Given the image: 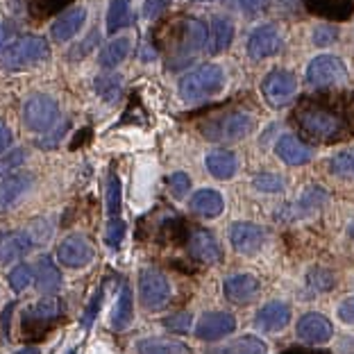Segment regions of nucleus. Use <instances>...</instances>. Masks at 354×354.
Listing matches in <instances>:
<instances>
[{"mask_svg":"<svg viewBox=\"0 0 354 354\" xmlns=\"http://www.w3.org/2000/svg\"><path fill=\"white\" fill-rule=\"evenodd\" d=\"M12 143V130L5 120H0V152H5Z\"/></svg>","mask_w":354,"mask_h":354,"instance_id":"nucleus-52","label":"nucleus"},{"mask_svg":"<svg viewBox=\"0 0 354 354\" xmlns=\"http://www.w3.org/2000/svg\"><path fill=\"white\" fill-rule=\"evenodd\" d=\"M102 297H104V291H102V288H98V291L93 293L91 300H88L86 309H84V313H82V320H80L84 329H91V325L95 323V318H98L100 307H102Z\"/></svg>","mask_w":354,"mask_h":354,"instance_id":"nucleus-41","label":"nucleus"},{"mask_svg":"<svg viewBox=\"0 0 354 354\" xmlns=\"http://www.w3.org/2000/svg\"><path fill=\"white\" fill-rule=\"evenodd\" d=\"M325 191L320 187H311L302 193L300 200H295L293 205H286L281 207V212L277 214L279 221H297V218H304L307 214L316 212V209H320V205L325 203Z\"/></svg>","mask_w":354,"mask_h":354,"instance_id":"nucleus-20","label":"nucleus"},{"mask_svg":"<svg viewBox=\"0 0 354 354\" xmlns=\"http://www.w3.org/2000/svg\"><path fill=\"white\" fill-rule=\"evenodd\" d=\"M130 48H132V41L127 37H118L114 41H109L100 53V66L114 68L118 64H123L127 59V55H130Z\"/></svg>","mask_w":354,"mask_h":354,"instance_id":"nucleus-31","label":"nucleus"},{"mask_svg":"<svg viewBox=\"0 0 354 354\" xmlns=\"http://www.w3.org/2000/svg\"><path fill=\"white\" fill-rule=\"evenodd\" d=\"M59 313H62V304L57 300H53V297L32 304L23 313V336L26 339H44L55 325V320L59 318Z\"/></svg>","mask_w":354,"mask_h":354,"instance_id":"nucleus-7","label":"nucleus"},{"mask_svg":"<svg viewBox=\"0 0 354 354\" xmlns=\"http://www.w3.org/2000/svg\"><path fill=\"white\" fill-rule=\"evenodd\" d=\"M23 162H26V150H14V152H10V157H5L3 162H0V175L3 173H10V171H14L16 166H21Z\"/></svg>","mask_w":354,"mask_h":354,"instance_id":"nucleus-47","label":"nucleus"},{"mask_svg":"<svg viewBox=\"0 0 354 354\" xmlns=\"http://www.w3.org/2000/svg\"><path fill=\"white\" fill-rule=\"evenodd\" d=\"M311 12L329 16V19H348L352 12V0H304Z\"/></svg>","mask_w":354,"mask_h":354,"instance_id":"nucleus-33","label":"nucleus"},{"mask_svg":"<svg viewBox=\"0 0 354 354\" xmlns=\"http://www.w3.org/2000/svg\"><path fill=\"white\" fill-rule=\"evenodd\" d=\"M266 3H268V0H239L241 10H243L245 14H257V12H261Z\"/></svg>","mask_w":354,"mask_h":354,"instance_id":"nucleus-51","label":"nucleus"},{"mask_svg":"<svg viewBox=\"0 0 354 354\" xmlns=\"http://www.w3.org/2000/svg\"><path fill=\"white\" fill-rule=\"evenodd\" d=\"M252 187L261 193H279L284 189V177H279L275 173H259L252 180Z\"/></svg>","mask_w":354,"mask_h":354,"instance_id":"nucleus-37","label":"nucleus"},{"mask_svg":"<svg viewBox=\"0 0 354 354\" xmlns=\"http://www.w3.org/2000/svg\"><path fill=\"white\" fill-rule=\"evenodd\" d=\"M35 281H37V288L44 295L57 293L62 288V272H59L57 266L53 263L50 257H41V259H39L37 272H35Z\"/></svg>","mask_w":354,"mask_h":354,"instance_id":"nucleus-27","label":"nucleus"},{"mask_svg":"<svg viewBox=\"0 0 354 354\" xmlns=\"http://www.w3.org/2000/svg\"><path fill=\"white\" fill-rule=\"evenodd\" d=\"M205 3H209V0H205Z\"/></svg>","mask_w":354,"mask_h":354,"instance_id":"nucleus-59","label":"nucleus"},{"mask_svg":"<svg viewBox=\"0 0 354 354\" xmlns=\"http://www.w3.org/2000/svg\"><path fill=\"white\" fill-rule=\"evenodd\" d=\"M339 318L343 320L345 325H354V297H350V300H343L339 304Z\"/></svg>","mask_w":354,"mask_h":354,"instance_id":"nucleus-49","label":"nucleus"},{"mask_svg":"<svg viewBox=\"0 0 354 354\" xmlns=\"http://www.w3.org/2000/svg\"><path fill=\"white\" fill-rule=\"evenodd\" d=\"M120 196H123V193H120V180H118V175L111 173L107 177V209L114 218L120 212Z\"/></svg>","mask_w":354,"mask_h":354,"instance_id":"nucleus-40","label":"nucleus"},{"mask_svg":"<svg viewBox=\"0 0 354 354\" xmlns=\"http://www.w3.org/2000/svg\"><path fill=\"white\" fill-rule=\"evenodd\" d=\"M73 0H26V7L32 16H37V19H46V16H50L55 12L64 10V7H68Z\"/></svg>","mask_w":354,"mask_h":354,"instance_id":"nucleus-36","label":"nucleus"},{"mask_svg":"<svg viewBox=\"0 0 354 354\" xmlns=\"http://www.w3.org/2000/svg\"><path fill=\"white\" fill-rule=\"evenodd\" d=\"M236 329V318L227 311H207L196 327L200 341H218L230 336Z\"/></svg>","mask_w":354,"mask_h":354,"instance_id":"nucleus-15","label":"nucleus"},{"mask_svg":"<svg viewBox=\"0 0 354 354\" xmlns=\"http://www.w3.org/2000/svg\"><path fill=\"white\" fill-rule=\"evenodd\" d=\"M132 318H134V295H132L130 284H123L118 300H116L114 313H111V327L125 329L127 325L132 323Z\"/></svg>","mask_w":354,"mask_h":354,"instance_id":"nucleus-28","label":"nucleus"},{"mask_svg":"<svg viewBox=\"0 0 354 354\" xmlns=\"http://www.w3.org/2000/svg\"><path fill=\"white\" fill-rule=\"evenodd\" d=\"M16 354H39V348H35V345H30V348H23V350H19Z\"/></svg>","mask_w":354,"mask_h":354,"instance_id":"nucleus-55","label":"nucleus"},{"mask_svg":"<svg viewBox=\"0 0 354 354\" xmlns=\"http://www.w3.org/2000/svg\"><path fill=\"white\" fill-rule=\"evenodd\" d=\"M234 39V23L227 16H214L212 26H209V37H207V48L209 55H221L232 46Z\"/></svg>","mask_w":354,"mask_h":354,"instance_id":"nucleus-23","label":"nucleus"},{"mask_svg":"<svg viewBox=\"0 0 354 354\" xmlns=\"http://www.w3.org/2000/svg\"><path fill=\"white\" fill-rule=\"evenodd\" d=\"M173 0H146V5H143V16L146 19H157V16H162L166 10H168V5H171Z\"/></svg>","mask_w":354,"mask_h":354,"instance_id":"nucleus-46","label":"nucleus"},{"mask_svg":"<svg viewBox=\"0 0 354 354\" xmlns=\"http://www.w3.org/2000/svg\"><path fill=\"white\" fill-rule=\"evenodd\" d=\"M270 3L275 5L279 12H293L300 0H270Z\"/></svg>","mask_w":354,"mask_h":354,"instance_id":"nucleus-53","label":"nucleus"},{"mask_svg":"<svg viewBox=\"0 0 354 354\" xmlns=\"http://www.w3.org/2000/svg\"><path fill=\"white\" fill-rule=\"evenodd\" d=\"M191 325H193V316H191V313H175V316L164 318V327L171 329V332H175V334L191 332Z\"/></svg>","mask_w":354,"mask_h":354,"instance_id":"nucleus-43","label":"nucleus"},{"mask_svg":"<svg viewBox=\"0 0 354 354\" xmlns=\"http://www.w3.org/2000/svg\"><path fill=\"white\" fill-rule=\"evenodd\" d=\"M168 184H171V193L175 198H184L187 191L191 189V177L187 173H173Z\"/></svg>","mask_w":354,"mask_h":354,"instance_id":"nucleus-45","label":"nucleus"},{"mask_svg":"<svg viewBox=\"0 0 354 354\" xmlns=\"http://www.w3.org/2000/svg\"><path fill=\"white\" fill-rule=\"evenodd\" d=\"M295 334L300 336V341L309 343V345H323L334 336V327L332 323L318 311H309L297 320L295 325Z\"/></svg>","mask_w":354,"mask_h":354,"instance_id":"nucleus-14","label":"nucleus"},{"mask_svg":"<svg viewBox=\"0 0 354 354\" xmlns=\"http://www.w3.org/2000/svg\"><path fill=\"white\" fill-rule=\"evenodd\" d=\"M12 309H14V304H10V307H7V309H5V313H3V334H5V336H7V334H10V329H7V327H10Z\"/></svg>","mask_w":354,"mask_h":354,"instance_id":"nucleus-54","label":"nucleus"},{"mask_svg":"<svg viewBox=\"0 0 354 354\" xmlns=\"http://www.w3.org/2000/svg\"><path fill=\"white\" fill-rule=\"evenodd\" d=\"M139 300L148 311L164 309L171 300V284L159 268H143L139 272Z\"/></svg>","mask_w":354,"mask_h":354,"instance_id":"nucleus-8","label":"nucleus"},{"mask_svg":"<svg viewBox=\"0 0 354 354\" xmlns=\"http://www.w3.org/2000/svg\"><path fill=\"white\" fill-rule=\"evenodd\" d=\"M205 166L216 180H230L239 171V159L232 150H214L207 155Z\"/></svg>","mask_w":354,"mask_h":354,"instance_id":"nucleus-25","label":"nucleus"},{"mask_svg":"<svg viewBox=\"0 0 354 354\" xmlns=\"http://www.w3.org/2000/svg\"><path fill=\"white\" fill-rule=\"evenodd\" d=\"M295 123L304 134H309L313 139H320V141L345 139L352 130L350 120L345 118L341 111L325 107V104H309V107H302L295 114Z\"/></svg>","mask_w":354,"mask_h":354,"instance_id":"nucleus-1","label":"nucleus"},{"mask_svg":"<svg viewBox=\"0 0 354 354\" xmlns=\"http://www.w3.org/2000/svg\"><path fill=\"white\" fill-rule=\"evenodd\" d=\"M348 80V68L336 55H318L307 66V82L316 88L343 84Z\"/></svg>","mask_w":354,"mask_h":354,"instance_id":"nucleus-9","label":"nucleus"},{"mask_svg":"<svg viewBox=\"0 0 354 354\" xmlns=\"http://www.w3.org/2000/svg\"><path fill=\"white\" fill-rule=\"evenodd\" d=\"M225 86V71L218 64H203L180 80V98L187 102H203L214 98Z\"/></svg>","mask_w":354,"mask_h":354,"instance_id":"nucleus-2","label":"nucleus"},{"mask_svg":"<svg viewBox=\"0 0 354 354\" xmlns=\"http://www.w3.org/2000/svg\"><path fill=\"white\" fill-rule=\"evenodd\" d=\"M71 354H75V352H71Z\"/></svg>","mask_w":354,"mask_h":354,"instance_id":"nucleus-60","label":"nucleus"},{"mask_svg":"<svg viewBox=\"0 0 354 354\" xmlns=\"http://www.w3.org/2000/svg\"><path fill=\"white\" fill-rule=\"evenodd\" d=\"M191 209L203 218H218L225 209V203L216 189H200L191 196Z\"/></svg>","mask_w":354,"mask_h":354,"instance_id":"nucleus-24","label":"nucleus"},{"mask_svg":"<svg viewBox=\"0 0 354 354\" xmlns=\"http://www.w3.org/2000/svg\"><path fill=\"white\" fill-rule=\"evenodd\" d=\"M66 127H68V123L64 120V123L57 127V130L50 134V139H41V141H39V148H55V146H57V141L62 139V134L66 132Z\"/></svg>","mask_w":354,"mask_h":354,"instance_id":"nucleus-50","label":"nucleus"},{"mask_svg":"<svg viewBox=\"0 0 354 354\" xmlns=\"http://www.w3.org/2000/svg\"><path fill=\"white\" fill-rule=\"evenodd\" d=\"M84 21H86L84 7H73V10H66L64 14H59V19L55 21L53 28H50L53 41L64 44V41H68V39H73L77 32L82 30Z\"/></svg>","mask_w":354,"mask_h":354,"instance_id":"nucleus-22","label":"nucleus"},{"mask_svg":"<svg viewBox=\"0 0 354 354\" xmlns=\"http://www.w3.org/2000/svg\"><path fill=\"white\" fill-rule=\"evenodd\" d=\"M348 234H350V239H354V221L348 225Z\"/></svg>","mask_w":354,"mask_h":354,"instance_id":"nucleus-57","label":"nucleus"},{"mask_svg":"<svg viewBox=\"0 0 354 354\" xmlns=\"http://www.w3.org/2000/svg\"><path fill=\"white\" fill-rule=\"evenodd\" d=\"M32 268L28 263H21V266H16V268L10 272V286H12V291L16 293H21V291H26V288L30 286V281H32Z\"/></svg>","mask_w":354,"mask_h":354,"instance_id":"nucleus-38","label":"nucleus"},{"mask_svg":"<svg viewBox=\"0 0 354 354\" xmlns=\"http://www.w3.org/2000/svg\"><path fill=\"white\" fill-rule=\"evenodd\" d=\"M35 243L26 230L21 232H7V234H0V263H12L23 259Z\"/></svg>","mask_w":354,"mask_h":354,"instance_id":"nucleus-21","label":"nucleus"},{"mask_svg":"<svg viewBox=\"0 0 354 354\" xmlns=\"http://www.w3.org/2000/svg\"><path fill=\"white\" fill-rule=\"evenodd\" d=\"M212 354H268V345L259 336L245 334L236 341H230L227 345H223V348Z\"/></svg>","mask_w":354,"mask_h":354,"instance_id":"nucleus-29","label":"nucleus"},{"mask_svg":"<svg viewBox=\"0 0 354 354\" xmlns=\"http://www.w3.org/2000/svg\"><path fill=\"white\" fill-rule=\"evenodd\" d=\"M32 177L30 175H10L0 182V212H7L10 207L16 205V200L26 196L30 189Z\"/></svg>","mask_w":354,"mask_h":354,"instance_id":"nucleus-26","label":"nucleus"},{"mask_svg":"<svg viewBox=\"0 0 354 354\" xmlns=\"http://www.w3.org/2000/svg\"><path fill=\"white\" fill-rule=\"evenodd\" d=\"M132 23V0H111L107 12V32L116 35Z\"/></svg>","mask_w":354,"mask_h":354,"instance_id":"nucleus-32","label":"nucleus"},{"mask_svg":"<svg viewBox=\"0 0 354 354\" xmlns=\"http://www.w3.org/2000/svg\"><path fill=\"white\" fill-rule=\"evenodd\" d=\"M329 173L343 180H354V148L343 150L329 159Z\"/></svg>","mask_w":354,"mask_h":354,"instance_id":"nucleus-35","label":"nucleus"},{"mask_svg":"<svg viewBox=\"0 0 354 354\" xmlns=\"http://www.w3.org/2000/svg\"><path fill=\"white\" fill-rule=\"evenodd\" d=\"M261 93L270 107H286L297 93V80L291 71H270L261 82Z\"/></svg>","mask_w":354,"mask_h":354,"instance_id":"nucleus-10","label":"nucleus"},{"mask_svg":"<svg viewBox=\"0 0 354 354\" xmlns=\"http://www.w3.org/2000/svg\"><path fill=\"white\" fill-rule=\"evenodd\" d=\"M254 130V118L245 111H230V114L218 116L203 125V134L209 141H239Z\"/></svg>","mask_w":354,"mask_h":354,"instance_id":"nucleus-4","label":"nucleus"},{"mask_svg":"<svg viewBox=\"0 0 354 354\" xmlns=\"http://www.w3.org/2000/svg\"><path fill=\"white\" fill-rule=\"evenodd\" d=\"M223 293L230 302L248 304V302L254 300L257 293H259V279H257L254 275H250V272H236V275L225 279Z\"/></svg>","mask_w":354,"mask_h":354,"instance_id":"nucleus-17","label":"nucleus"},{"mask_svg":"<svg viewBox=\"0 0 354 354\" xmlns=\"http://www.w3.org/2000/svg\"><path fill=\"white\" fill-rule=\"evenodd\" d=\"M189 252L196 261L200 263H207V266H214L223 259V252H221V245L216 241L214 234H209L207 230H196L189 239Z\"/></svg>","mask_w":354,"mask_h":354,"instance_id":"nucleus-18","label":"nucleus"},{"mask_svg":"<svg viewBox=\"0 0 354 354\" xmlns=\"http://www.w3.org/2000/svg\"><path fill=\"white\" fill-rule=\"evenodd\" d=\"M352 288H354V277H352Z\"/></svg>","mask_w":354,"mask_h":354,"instance_id":"nucleus-58","label":"nucleus"},{"mask_svg":"<svg viewBox=\"0 0 354 354\" xmlns=\"http://www.w3.org/2000/svg\"><path fill=\"white\" fill-rule=\"evenodd\" d=\"M57 257L66 268H84L93 261L95 250L84 234H71L59 243Z\"/></svg>","mask_w":354,"mask_h":354,"instance_id":"nucleus-12","label":"nucleus"},{"mask_svg":"<svg viewBox=\"0 0 354 354\" xmlns=\"http://www.w3.org/2000/svg\"><path fill=\"white\" fill-rule=\"evenodd\" d=\"M277 157L288 166H304L313 159V148H309L307 143L297 139L295 134H284L279 136L277 146H275Z\"/></svg>","mask_w":354,"mask_h":354,"instance_id":"nucleus-19","label":"nucleus"},{"mask_svg":"<svg viewBox=\"0 0 354 354\" xmlns=\"http://www.w3.org/2000/svg\"><path fill=\"white\" fill-rule=\"evenodd\" d=\"M288 323H291V307L281 300H272L268 304H263L254 316L257 329L266 334L279 332V329H284Z\"/></svg>","mask_w":354,"mask_h":354,"instance_id":"nucleus-16","label":"nucleus"},{"mask_svg":"<svg viewBox=\"0 0 354 354\" xmlns=\"http://www.w3.org/2000/svg\"><path fill=\"white\" fill-rule=\"evenodd\" d=\"M307 281H309V288H311V291L323 293V291H329V288L334 286V275H332L329 270H325V268H313V270L309 272Z\"/></svg>","mask_w":354,"mask_h":354,"instance_id":"nucleus-39","label":"nucleus"},{"mask_svg":"<svg viewBox=\"0 0 354 354\" xmlns=\"http://www.w3.org/2000/svg\"><path fill=\"white\" fill-rule=\"evenodd\" d=\"M125 227L127 225L120 221V218H111L109 225H107V234H104V241H107L109 248H118L120 241L125 236Z\"/></svg>","mask_w":354,"mask_h":354,"instance_id":"nucleus-44","label":"nucleus"},{"mask_svg":"<svg viewBox=\"0 0 354 354\" xmlns=\"http://www.w3.org/2000/svg\"><path fill=\"white\" fill-rule=\"evenodd\" d=\"M95 93L100 95L104 102H116L120 91H123V77L118 73H102L95 77Z\"/></svg>","mask_w":354,"mask_h":354,"instance_id":"nucleus-34","label":"nucleus"},{"mask_svg":"<svg viewBox=\"0 0 354 354\" xmlns=\"http://www.w3.org/2000/svg\"><path fill=\"white\" fill-rule=\"evenodd\" d=\"M26 232L30 234L32 243H35V248H37V245H44L46 241L50 239L53 227H50V223H48V221H35V223L26 225Z\"/></svg>","mask_w":354,"mask_h":354,"instance_id":"nucleus-42","label":"nucleus"},{"mask_svg":"<svg viewBox=\"0 0 354 354\" xmlns=\"http://www.w3.org/2000/svg\"><path fill=\"white\" fill-rule=\"evenodd\" d=\"M281 46H284V39H281L279 30L268 23V26L254 28V32L245 44V50H248V57L250 59L261 62V59L275 57V55L281 50Z\"/></svg>","mask_w":354,"mask_h":354,"instance_id":"nucleus-11","label":"nucleus"},{"mask_svg":"<svg viewBox=\"0 0 354 354\" xmlns=\"http://www.w3.org/2000/svg\"><path fill=\"white\" fill-rule=\"evenodd\" d=\"M207 37L209 30L200 19H187L180 28V37H177V48L175 55L171 57V66L180 68L187 62H191L200 50L207 48Z\"/></svg>","mask_w":354,"mask_h":354,"instance_id":"nucleus-5","label":"nucleus"},{"mask_svg":"<svg viewBox=\"0 0 354 354\" xmlns=\"http://www.w3.org/2000/svg\"><path fill=\"white\" fill-rule=\"evenodd\" d=\"M136 354H191V350L180 341L168 339H141L134 345Z\"/></svg>","mask_w":354,"mask_h":354,"instance_id":"nucleus-30","label":"nucleus"},{"mask_svg":"<svg viewBox=\"0 0 354 354\" xmlns=\"http://www.w3.org/2000/svg\"><path fill=\"white\" fill-rule=\"evenodd\" d=\"M336 37H339V30L336 28H316V32H313V44L329 46L332 41H336Z\"/></svg>","mask_w":354,"mask_h":354,"instance_id":"nucleus-48","label":"nucleus"},{"mask_svg":"<svg viewBox=\"0 0 354 354\" xmlns=\"http://www.w3.org/2000/svg\"><path fill=\"white\" fill-rule=\"evenodd\" d=\"M59 118V104L46 93L30 95L23 107V125L30 132H48Z\"/></svg>","mask_w":354,"mask_h":354,"instance_id":"nucleus-6","label":"nucleus"},{"mask_svg":"<svg viewBox=\"0 0 354 354\" xmlns=\"http://www.w3.org/2000/svg\"><path fill=\"white\" fill-rule=\"evenodd\" d=\"M263 241H266V232L261 225H257V223L239 221L232 225V230H230V243L239 254L259 252Z\"/></svg>","mask_w":354,"mask_h":354,"instance_id":"nucleus-13","label":"nucleus"},{"mask_svg":"<svg viewBox=\"0 0 354 354\" xmlns=\"http://www.w3.org/2000/svg\"><path fill=\"white\" fill-rule=\"evenodd\" d=\"M286 354H325V352H311V350H291Z\"/></svg>","mask_w":354,"mask_h":354,"instance_id":"nucleus-56","label":"nucleus"},{"mask_svg":"<svg viewBox=\"0 0 354 354\" xmlns=\"http://www.w3.org/2000/svg\"><path fill=\"white\" fill-rule=\"evenodd\" d=\"M50 57L46 39L41 37H19L0 50V66L5 71H23Z\"/></svg>","mask_w":354,"mask_h":354,"instance_id":"nucleus-3","label":"nucleus"}]
</instances>
